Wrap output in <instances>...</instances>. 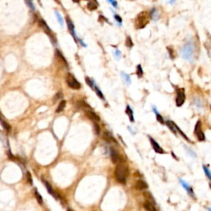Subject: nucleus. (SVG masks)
<instances>
[{
    "mask_svg": "<svg viewBox=\"0 0 211 211\" xmlns=\"http://www.w3.org/2000/svg\"><path fill=\"white\" fill-rule=\"evenodd\" d=\"M104 139H107L108 142H113V143H116V140L114 139L112 135L109 132H105L104 133Z\"/></svg>",
    "mask_w": 211,
    "mask_h": 211,
    "instance_id": "obj_21",
    "label": "nucleus"
},
{
    "mask_svg": "<svg viewBox=\"0 0 211 211\" xmlns=\"http://www.w3.org/2000/svg\"><path fill=\"white\" fill-rule=\"evenodd\" d=\"M128 176H129L128 167L123 164H119L115 171V176L116 178L117 181L121 184H126Z\"/></svg>",
    "mask_w": 211,
    "mask_h": 211,
    "instance_id": "obj_2",
    "label": "nucleus"
},
{
    "mask_svg": "<svg viewBox=\"0 0 211 211\" xmlns=\"http://www.w3.org/2000/svg\"><path fill=\"white\" fill-rule=\"evenodd\" d=\"M80 0H73V2H74V3H78Z\"/></svg>",
    "mask_w": 211,
    "mask_h": 211,
    "instance_id": "obj_45",
    "label": "nucleus"
},
{
    "mask_svg": "<svg viewBox=\"0 0 211 211\" xmlns=\"http://www.w3.org/2000/svg\"><path fill=\"white\" fill-rule=\"evenodd\" d=\"M0 123H1V125H2V126L4 127V129H5V130H7L8 132H9L10 130H11V127H10V126H9L8 124L7 123V122L5 121H3L1 118H0Z\"/></svg>",
    "mask_w": 211,
    "mask_h": 211,
    "instance_id": "obj_26",
    "label": "nucleus"
},
{
    "mask_svg": "<svg viewBox=\"0 0 211 211\" xmlns=\"http://www.w3.org/2000/svg\"><path fill=\"white\" fill-rule=\"evenodd\" d=\"M206 210H208V211H211V208H210V207H207Z\"/></svg>",
    "mask_w": 211,
    "mask_h": 211,
    "instance_id": "obj_46",
    "label": "nucleus"
},
{
    "mask_svg": "<svg viewBox=\"0 0 211 211\" xmlns=\"http://www.w3.org/2000/svg\"><path fill=\"white\" fill-rule=\"evenodd\" d=\"M94 130L95 134L97 135H99V134H100V127H99L98 124H97V123L94 124Z\"/></svg>",
    "mask_w": 211,
    "mask_h": 211,
    "instance_id": "obj_39",
    "label": "nucleus"
},
{
    "mask_svg": "<svg viewBox=\"0 0 211 211\" xmlns=\"http://www.w3.org/2000/svg\"><path fill=\"white\" fill-rule=\"evenodd\" d=\"M194 102H195V104L198 107H202V102H200V100L199 98L194 99Z\"/></svg>",
    "mask_w": 211,
    "mask_h": 211,
    "instance_id": "obj_36",
    "label": "nucleus"
},
{
    "mask_svg": "<svg viewBox=\"0 0 211 211\" xmlns=\"http://www.w3.org/2000/svg\"><path fill=\"white\" fill-rule=\"evenodd\" d=\"M42 181H43V183L45 184V187H46V189H47V191H48V192H49L52 196H54V198H57V195H55V193H54V191H53V189H52V187H51V186L49 185V183H48L45 180H42Z\"/></svg>",
    "mask_w": 211,
    "mask_h": 211,
    "instance_id": "obj_16",
    "label": "nucleus"
},
{
    "mask_svg": "<svg viewBox=\"0 0 211 211\" xmlns=\"http://www.w3.org/2000/svg\"><path fill=\"white\" fill-rule=\"evenodd\" d=\"M66 22H67V26H68V31L70 32V34L73 36V38L75 39V41H76V36H75V30H74V25H73V22L71 21V19L67 17L66 18Z\"/></svg>",
    "mask_w": 211,
    "mask_h": 211,
    "instance_id": "obj_11",
    "label": "nucleus"
},
{
    "mask_svg": "<svg viewBox=\"0 0 211 211\" xmlns=\"http://www.w3.org/2000/svg\"><path fill=\"white\" fill-rule=\"evenodd\" d=\"M195 45L192 41H187L181 48L182 58L187 61H192L195 56Z\"/></svg>",
    "mask_w": 211,
    "mask_h": 211,
    "instance_id": "obj_1",
    "label": "nucleus"
},
{
    "mask_svg": "<svg viewBox=\"0 0 211 211\" xmlns=\"http://www.w3.org/2000/svg\"><path fill=\"white\" fill-rule=\"evenodd\" d=\"M144 209L147 211H157V209L155 208V206L153 205V204L149 202H145L144 204Z\"/></svg>",
    "mask_w": 211,
    "mask_h": 211,
    "instance_id": "obj_19",
    "label": "nucleus"
},
{
    "mask_svg": "<svg viewBox=\"0 0 211 211\" xmlns=\"http://www.w3.org/2000/svg\"><path fill=\"white\" fill-rule=\"evenodd\" d=\"M126 45L127 47H129V48H131V47H133V41L131 40V38H130V36H127V38H126Z\"/></svg>",
    "mask_w": 211,
    "mask_h": 211,
    "instance_id": "obj_31",
    "label": "nucleus"
},
{
    "mask_svg": "<svg viewBox=\"0 0 211 211\" xmlns=\"http://www.w3.org/2000/svg\"><path fill=\"white\" fill-rule=\"evenodd\" d=\"M194 134L196 136V138L199 141L203 142V141L205 140V135L204 132L202 131V129H201V121H198L196 122L195 126V130H194Z\"/></svg>",
    "mask_w": 211,
    "mask_h": 211,
    "instance_id": "obj_4",
    "label": "nucleus"
},
{
    "mask_svg": "<svg viewBox=\"0 0 211 211\" xmlns=\"http://www.w3.org/2000/svg\"><path fill=\"white\" fill-rule=\"evenodd\" d=\"M77 107L78 109H89V110L91 109L89 106L83 101H78L77 102Z\"/></svg>",
    "mask_w": 211,
    "mask_h": 211,
    "instance_id": "obj_20",
    "label": "nucleus"
},
{
    "mask_svg": "<svg viewBox=\"0 0 211 211\" xmlns=\"http://www.w3.org/2000/svg\"><path fill=\"white\" fill-rule=\"evenodd\" d=\"M39 25H40V27H41V28H42V29L45 31V33H46V34H47V35H48V36H49V37L52 39V41H54L55 39H54V36H53V34H52V32H51V30L49 29V27L47 26L46 23H45L43 19H40V20H39Z\"/></svg>",
    "mask_w": 211,
    "mask_h": 211,
    "instance_id": "obj_8",
    "label": "nucleus"
},
{
    "mask_svg": "<svg viewBox=\"0 0 211 211\" xmlns=\"http://www.w3.org/2000/svg\"><path fill=\"white\" fill-rule=\"evenodd\" d=\"M149 16L147 12H142L137 16L135 19V27L138 29H142L147 26L149 21Z\"/></svg>",
    "mask_w": 211,
    "mask_h": 211,
    "instance_id": "obj_3",
    "label": "nucleus"
},
{
    "mask_svg": "<svg viewBox=\"0 0 211 211\" xmlns=\"http://www.w3.org/2000/svg\"><path fill=\"white\" fill-rule=\"evenodd\" d=\"M167 50H168V54L170 55V58L171 59H174L176 58V54L174 49L172 48H170V47H167Z\"/></svg>",
    "mask_w": 211,
    "mask_h": 211,
    "instance_id": "obj_30",
    "label": "nucleus"
},
{
    "mask_svg": "<svg viewBox=\"0 0 211 211\" xmlns=\"http://www.w3.org/2000/svg\"><path fill=\"white\" fill-rule=\"evenodd\" d=\"M148 187V184H147L144 181H143V180H138L135 185V188L136 189V190H139V191L145 190V189H147Z\"/></svg>",
    "mask_w": 211,
    "mask_h": 211,
    "instance_id": "obj_12",
    "label": "nucleus"
},
{
    "mask_svg": "<svg viewBox=\"0 0 211 211\" xmlns=\"http://www.w3.org/2000/svg\"><path fill=\"white\" fill-rule=\"evenodd\" d=\"M25 2H26L27 6L32 9V10H35V6H34V4H33V1H32V0H25Z\"/></svg>",
    "mask_w": 211,
    "mask_h": 211,
    "instance_id": "obj_35",
    "label": "nucleus"
},
{
    "mask_svg": "<svg viewBox=\"0 0 211 211\" xmlns=\"http://www.w3.org/2000/svg\"><path fill=\"white\" fill-rule=\"evenodd\" d=\"M121 76L122 78H124V80H125V82L126 83V84H127V85H130V83H131V79H130V75L127 74V73H126L122 72Z\"/></svg>",
    "mask_w": 211,
    "mask_h": 211,
    "instance_id": "obj_25",
    "label": "nucleus"
},
{
    "mask_svg": "<svg viewBox=\"0 0 211 211\" xmlns=\"http://www.w3.org/2000/svg\"><path fill=\"white\" fill-rule=\"evenodd\" d=\"M210 189H211V183H210Z\"/></svg>",
    "mask_w": 211,
    "mask_h": 211,
    "instance_id": "obj_47",
    "label": "nucleus"
},
{
    "mask_svg": "<svg viewBox=\"0 0 211 211\" xmlns=\"http://www.w3.org/2000/svg\"><path fill=\"white\" fill-rule=\"evenodd\" d=\"M180 182H181V186H183V188L187 191V193L189 194V195H190L191 197L193 198V199H195V193H194L192 188H191V186H189V185L182 179H180Z\"/></svg>",
    "mask_w": 211,
    "mask_h": 211,
    "instance_id": "obj_10",
    "label": "nucleus"
},
{
    "mask_svg": "<svg viewBox=\"0 0 211 211\" xmlns=\"http://www.w3.org/2000/svg\"><path fill=\"white\" fill-rule=\"evenodd\" d=\"M186 100V93L184 88H178L176 91V107H181L183 106Z\"/></svg>",
    "mask_w": 211,
    "mask_h": 211,
    "instance_id": "obj_5",
    "label": "nucleus"
},
{
    "mask_svg": "<svg viewBox=\"0 0 211 211\" xmlns=\"http://www.w3.org/2000/svg\"><path fill=\"white\" fill-rule=\"evenodd\" d=\"M114 18L116 19V21L117 23H119L120 25L121 24V23H122V18H121V17H120L119 15H116H116H114Z\"/></svg>",
    "mask_w": 211,
    "mask_h": 211,
    "instance_id": "obj_40",
    "label": "nucleus"
},
{
    "mask_svg": "<svg viewBox=\"0 0 211 211\" xmlns=\"http://www.w3.org/2000/svg\"><path fill=\"white\" fill-rule=\"evenodd\" d=\"M126 114H127L128 117H129L130 121L131 122L135 121V119H134V112H133V111H132V109L130 108V106H127V107H126Z\"/></svg>",
    "mask_w": 211,
    "mask_h": 211,
    "instance_id": "obj_17",
    "label": "nucleus"
},
{
    "mask_svg": "<svg viewBox=\"0 0 211 211\" xmlns=\"http://www.w3.org/2000/svg\"><path fill=\"white\" fill-rule=\"evenodd\" d=\"M55 16H56V18H57V19H58V22H59V23L60 24V26H61V27H64L63 18H62V17H61V15L59 14V13L57 12V11H55Z\"/></svg>",
    "mask_w": 211,
    "mask_h": 211,
    "instance_id": "obj_28",
    "label": "nucleus"
},
{
    "mask_svg": "<svg viewBox=\"0 0 211 211\" xmlns=\"http://www.w3.org/2000/svg\"><path fill=\"white\" fill-rule=\"evenodd\" d=\"M61 96H62V93H61V92H59V93H57V94L55 95V97H54V102H55V101H57V100H59V99L60 98Z\"/></svg>",
    "mask_w": 211,
    "mask_h": 211,
    "instance_id": "obj_43",
    "label": "nucleus"
},
{
    "mask_svg": "<svg viewBox=\"0 0 211 211\" xmlns=\"http://www.w3.org/2000/svg\"><path fill=\"white\" fill-rule=\"evenodd\" d=\"M86 83H87V84H88V86H90L92 88H94V87H95L94 82L92 81L91 78H88V77H87V78H86Z\"/></svg>",
    "mask_w": 211,
    "mask_h": 211,
    "instance_id": "obj_33",
    "label": "nucleus"
},
{
    "mask_svg": "<svg viewBox=\"0 0 211 211\" xmlns=\"http://www.w3.org/2000/svg\"><path fill=\"white\" fill-rule=\"evenodd\" d=\"M176 1V0H168V3H169L170 4H173Z\"/></svg>",
    "mask_w": 211,
    "mask_h": 211,
    "instance_id": "obj_44",
    "label": "nucleus"
},
{
    "mask_svg": "<svg viewBox=\"0 0 211 211\" xmlns=\"http://www.w3.org/2000/svg\"><path fill=\"white\" fill-rule=\"evenodd\" d=\"M88 8L89 9L90 11H94V10L97 8V4H95L94 2L90 1L89 3L88 4Z\"/></svg>",
    "mask_w": 211,
    "mask_h": 211,
    "instance_id": "obj_27",
    "label": "nucleus"
},
{
    "mask_svg": "<svg viewBox=\"0 0 211 211\" xmlns=\"http://www.w3.org/2000/svg\"><path fill=\"white\" fill-rule=\"evenodd\" d=\"M65 106H66V101H64V100L61 101V102H59V104L58 107H57V109H56V111H56L57 113L61 112L65 108Z\"/></svg>",
    "mask_w": 211,
    "mask_h": 211,
    "instance_id": "obj_23",
    "label": "nucleus"
},
{
    "mask_svg": "<svg viewBox=\"0 0 211 211\" xmlns=\"http://www.w3.org/2000/svg\"><path fill=\"white\" fill-rule=\"evenodd\" d=\"M66 82H67L68 87L73 88V89L78 90L81 88L80 83L78 81L76 78L73 77V75H72L71 73H68V74L67 78H66Z\"/></svg>",
    "mask_w": 211,
    "mask_h": 211,
    "instance_id": "obj_6",
    "label": "nucleus"
},
{
    "mask_svg": "<svg viewBox=\"0 0 211 211\" xmlns=\"http://www.w3.org/2000/svg\"><path fill=\"white\" fill-rule=\"evenodd\" d=\"M148 16H149V18H150L151 20L156 22V21H157V20L160 18L161 13H160V11H159L157 8L153 7V8H151L150 12L148 13Z\"/></svg>",
    "mask_w": 211,
    "mask_h": 211,
    "instance_id": "obj_9",
    "label": "nucleus"
},
{
    "mask_svg": "<svg viewBox=\"0 0 211 211\" xmlns=\"http://www.w3.org/2000/svg\"><path fill=\"white\" fill-rule=\"evenodd\" d=\"M173 125H174V126H175V129H176V132H178V133H179V134H180V135H181V136L182 138H184V139H186V140L187 142H189V143H191V139H189L188 137L186 136V135L185 134L184 132H183L182 130H181V129H180L179 126H176V124H175V123H174V122H173Z\"/></svg>",
    "mask_w": 211,
    "mask_h": 211,
    "instance_id": "obj_15",
    "label": "nucleus"
},
{
    "mask_svg": "<svg viewBox=\"0 0 211 211\" xmlns=\"http://www.w3.org/2000/svg\"><path fill=\"white\" fill-rule=\"evenodd\" d=\"M184 147H185V148H186V149L187 150V152H188V153H189V154H190V155H191V157H196V154H195V152H193L192 150H191V149H190V148H187L186 146H184Z\"/></svg>",
    "mask_w": 211,
    "mask_h": 211,
    "instance_id": "obj_37",
    "label": "nucleus"
},
{
    "mask_svg": "<svg viewBox=\"0 0 211 211\" xmlns=\"http://www.w3.org/2000/svg\"><path fill=\"white\" fill-rule=\"evenodd\" d=\"M165 124H166L167 127L169 128V130L174 134L175 135H176V130L175 129V126L173 125V121H165Z\"/></svg>",
    "mask_w": 211,
    "mask_h": 211,
    "instance_id": "obj_22",
    "label": "nucleus"
},
{
    "mask_svg": "<svg viewBox=\"0 0 211 211\" xmlns=\"http://www.w3.org/2000/svg\"><path fill=\"white\" fill-rule=\"evenodd\" d=\"M115 55H116V57L117 59L121 58V51H120L119 49H116V50L115 51Z\"/></svg>",
    "mask_w": 211,
    "mask_h": 211,
    "instance_id": "obj_42",
    "label": "nucleus"
},
{
    "mask_svg": "<svg viewBox=\"0 0 211 211\" xmlns=\"http://www.w3.org/2000/svg\"><path fill=\"white\" fill-rule=\"evenodd\" d=\"M107 1L112 5L114 8H117V2L116 0H107Z\"/></svg>",
    "mask_w": 211,
    "mask_h": 211,
    "instance_id": "obj_41",
    "label": "nucleus"
},
{
    "mask_svg": "<svg viewBox=\"0 0 211 211\" xmlns=\"http://www.w3.org/2000/svg\"><path fill=\"white\" fill-rule=\"evenodd\" d=\"M27 181H28V183H29V184L30 185L33 184L32 175H31V173H30V172H27Z\"/></svg>",
    "mask_w": 211,
    "mask_h": 211,
    "instance_id": "obj_38",
    "label": "nucleus"
},
{
    "mask_svg": "<svg viewBox=\"0 0 211 211\" xmlns=\"http://www.w3.org/2000/svg\"><path fill=\"white\" fill-rule=\"evenodd\" d=\"M203 170L205 171V174L206 175V176L209 178V179L211 181V172L209 170V168L207 167L206 166H205V165H203Z\"/></svg>",
    "mask_w": 211,
    "mask_h": 211,
    "instance_id": "obj_29",
    "label": "nucleus"
},
{
    "mask_svg": "<svg viewBox=\"0 0 211 211\" xmlns=\"http://www.w3.org/2000/svg\"><path fill=\"white\" fill-rule=\"evenodd\" d=\"M153 111H154V113H155V115H156V118H157V121L160 124H162V125H164L165 124V121H164V119H163V117L161 116V114L159 112H157V109L155 107H153Z\"/></svg>",
    "mask_w": 211,
    "mask_h": 211,
    "instance_id": "obj_18",
    "label": "nucleus"
},
{
    "mask_svg": "<svg viewBox=\"0 0 211 211\" xmlns=\"http://www.w3.org/2000/svg\"><path fill=\"white\" fill-rule=\"evenodd\" d=\"M110 153H111V160H112L113 163H118L120 161V156H119V153L117 152L116 149H114L113 148H111L110 149Z\"/></svg>",
    "mask_w": 211,
    "mask_h": 211,
    "instance_id": "obj_13",
    "label": "nucleus"
},
{
    "mask_svg": "<svg viewBox=\"0 0 211 211\" xmlns=\"http://www.w3.org/2000/svg\"><path fill=\"white\" fill-rule=\"evenodd\" d=\"M210 111H211V106H210Z\"/></svg>",
    "mask_w": 211,
    "mask_h": 211,
    "instance_id": "obj_49",
    "label": "nucleus"
},
{
    "mask_svg": "<svg viewBox=\"0 0 211 211\" xmlns=\"http://www.w3.org/2000/svg\"><path fill=\"white\" fill-rule=\"evenodd\" d=\"M35 196H36V200H37L38 203H39L40 205H41V204L43 203V199H42V197H41V195H40V193H39V192H38L36 190V191H35Z\"/></svg>",
    "mask_w": 211,
    "mask_h": 211,
    "instance_id": "obj_32",
    "label": "nucleus"
},
{
    "mask_svg": "<svg viewBox=\"0 0 211 211\" xmlns=\"http://www.w3.org/2000/svg\"><path fill=\"white\" fill-rule=\"evenodd\" d=\"M86 114H87V116H88V118H90L91 120H92V121H100V117H99L96 113L92 111L91 110L88 111L86 112Z\"/></svg>",
    "mask_w": 211,
    "mask_h": 211,
    "instance_id": "obj_14",
    "label": "nucleus"
},
{
    "mask_svg": "<svg viewBox=\"0 0 211 211\" xmlns=\"http://www.w3.org/2000/svg\"><path fill=\"white\" fill-rule=\"evenodd\" d=\"M136 74L138 78H142L143 75H144V70L142 68V66L141 64H138L137 65V68H136Z\"/></svg>",
    "mask_w": 211,
    "mask_h": 211,
    "instance_id": "obj_24",
    "label": "nucleus"
},
{
    "mask_svg": "<svg viewBox=\"0 0 211 211\" xmlns=\"http://www.w3.org/2000/svg\"><path fill=\"white\" fill-rule=\"evenodd\" d=\"M68 211H72V210H68Z\"/></svg>",
    "mask_w": 211,
    "mask_h": 211,
    "instance_id": "obj_48",
    "label": "nucleus"
},
{
    "mask_svg": "<svg viewBox=\"0 0 211 211\" xmlns=\"http://www.w3.org/2000/svg\"><path fill=\"white\" fill-rule=\"evenodd\" d=\"M148 139H149V141H150V144L152 145V147H153V150L156 152L157 153H159V154H164V153H166V152L163 150V148L159 145V144H157V142L153 139V138H151L150 136H148Z\"/></svg>",
    "mask_w": 211,
    "mask_h": 211,
    "instance_id": "obj_7",
    "label": "nucleus"
},
{
    "mask_svg": "<svg viewBox=\"0 0 211 211\" xmlns=\"http://www.w3.org/2000/svg\"><path fill=\"white\" fill-rule=\"evenodd\" d=\"M94 90H95V92H97V96H98L101 99H104V96L103 94H102V92L100 91V89H99L97 87V86H95L94 87Z\"/></svg>",
    "mask_w": 211,
    "mask_h": 211,
    "instance_id": "obj_34",
    "label": "nucleus"
}]
</instances>
